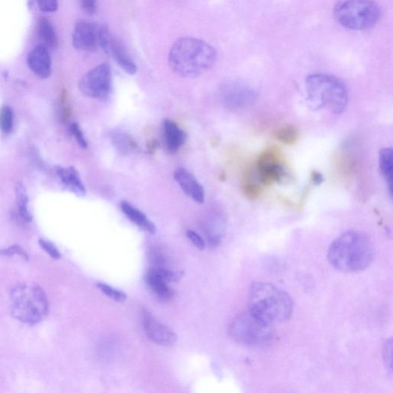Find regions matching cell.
<instances>
[{
    "label": "cell",
    "instance_id": "5",
    "mask_svg": "<svg viewBox=\"0 0 393 393\" xmlns=\"http://www.w3.org/2000/svg\"><path fill=\"white\" fill-rule=\"evenodd\" d=\"M10 309L13 318L27 325L42 321L49 311V302L44 290L34 283H20L12 289Z\"/></svg>",
    "mask_w": 393,
    "mask_h": 393
},
{
    "label": "cell",
    "instance_id": "7",
    "mask_svg": "<svg viewBox=\"0 0 393 393\" xmlns=\"http://www.w3.org/2000/svg\"><path fill=\"white\" fill-rule=\"evenodd\" d=\"M230 334L239 343L254 346L267 343L274 336L273 326L267 325L249 310L233 320Z\"/></svg>",
    "mask_w": 393,
    "mask_h": 393
},
{
    "label": "cell",
    "instance_id": "6",
    "mask_svg": "<svg viewBox=\"0 0 393 393\" xmlns=\"http://www.w3.org/2000/svg\"><path fill=\"white\" fill-rule=\"evenodd\" d=\"M335 18L341 26L353 30L374 27L380 17V10L373 0H345L334 10Z\"/></svg>",
    "mask_w": 393,
    "mask_h": 393
},
{
    "label": "cell",
    "instance_id": "37",
    "mask_svg": "<svg viewBox=\"0 0 393 393\" xmlns=\"http://www.w3.org/2000/svg\"><path fill=\"white\" fill-rule=\"evenodd\" d=\"M156 144L157 142L156 141L151 142L150 144L148 146L149 152L155 151L157 146Z\"/></svg>",
    "mask_w": 393,
    "mask_h": 393
},
{
    "label": "cell",
    "instance_id": "9",
    "mask_svg": "<svg viewBox=\"0 0 393 393\" xmlns=\"http://www.w3.org/2000/svg\"><path fill=\"white\" fill-rule=\"evenodd\" d=\"M255 172L259 182L264 186L283 181L287 170L281 151L272 147L261 152L256 161Z\"/></svg>",
    "mask_w": 393,
    "mask_h": 393
},
{
    "label": "cell",
    "instance_id": "28",
    "mask_svg": "<svg viewBox=\"0 0 393 393\" xmlns=\"http://www.w3.org/2000/svg\"><path fill=\"white\" fill-rule=\"evenodd\" d=\"M158 276L165 281L178 282L181 279L183 273L181 272H175L167 267H151Z\"/></svg>",
    "mask_w": 393,
    "mask_h": 393
},
{
    "label": "cell",
    "instance_id": "18",
    "mask_svg": "<svg viewBox=\"0 0 393 393\" xmlns=\"http://www.w3.org/2000/svg\"><path fill=\"white\" fill-rule=\"evenodd\" d=\"M56 171L61 184L66 188L79 196L87 195L86 188H84L80 175L75 170V168L73 167H57Z\"/></svg>",
    "mask_w": 393,
    "mask_h": 393
},
{
    "label": "cell",
    "instance_id": "30",
    "mask_svg": "<svg viewBox=\"0 0 393 393\" xmlns=\"http://www.w3.org/2000/svg\"><path fill=\"white\" fill-rule=\"evenodd\" d=\"M71 130L73 135L75 138L77 142H78L79 145L82 149H87L88 148V143L84 138L83 133L78 124L76 123H73L71 126Z\"/></svg>",
    "mask_w": 393,
    "mask_h": 393
},
{
    "label": "cell",
    "instance_id": "13",
    "mask_svg": "<svg viewBox=\"0 0 393 393\" xmlns=\"http://www.w3.org/2000/svg\"><path fill=\"white\" fill-rule=\"evenodd\" d=\"M174 179L187 196L195 202L202 205L205 202V190L195 177L186 168L177 169Z\"/></svg>",
    "mask_w": 393,
    "mask_h": 393
},
{
    "label": "cell",
    "instance_id": "21",
    "mask_svg": "<svg viewBox=\"0 0 393 393\" xmlns=\"http://www.w3.org/2000/svg\"><path fill=\"white\" fill-rule=\"evenodd\" d=\"M114 147L122 156H129L138 149V144L129 134L119 130H114L110 134Z\"/></svg>",
    "mask_w": 393,
    "mask_h": 393
},
{
    "label": "cell",
    "instance_id": "1",
    "mask_svg": "<svg viewBox=\"0 0 393 393\" xmlns=\"http://www.w3.org/2000/svg\"><path fill=\"white\" fill-rule=\"evenodd\" d=\"M212 45L197 38H181L168 53V65L183 78H196L209 71L217 61Z\"/></svg>",
    "mask_w": 393,
    "mask_h": 393
},
{
    "label": "cell",
    "instance_id": "32",
    "mask_svg": "<svg viewBox=\"0 0 393 393\" xmlns=\"http://www.w3.org/2000/svg\"><path fill=\"white\" fill-rule=\"evenodd\" d=\"M40 10L45 13H53L58 9V0H37Z\"/></svg>",
    "mask_w": 393,
    "mask_h": 393
},
{
    "label": "cell",
    "instance_id": "4",
    "mask_svg": "<svg viewBox=\"0 0 393 393\" xmlns=\"http://www.w3.org/2000/svg\"><path fill=\"white\" fill-rule=\"evenodd\" d=\"M306 91L308 101L316 110L341 114L348 107V89L336 76L322 73L311 75L306 80Z\"/></svg>",
    "mask_w": 393,
    "mask_h": 393
},
{
    "label": "cell",
    "instance_id": "17",
    "mask_svg": "<svg viewBox=\"0 0 393 393\" xmlns=\"http://www.w3.org/2000/svg\"><path fill=\"white\" fill-rule=\"evenodd\" d=\"M225 220L220 214L210 216L204 223L203 232L207 241L212 246H218L225 234Z\"/></svg>",
    "mask_w": 393,
    "mask_h": 393
},
{
    "label": "cell",
    "instance_id": "2",
    "mask_svg": "<svg viewBox=\"0 0 393 393\" xmlns=\"http://www.w3.org/2000/svg\"><path fill=\"white\" fill-rule=\"evenodd\" d=\"M374 250L369 237L359 231L350 230L331 244L327 258L331 266L346 273L364 271L372 263Z\"/></svg>",
    "mask_w": 393,
    "mask_h": 393
},
{
    "label": "cell",
    "instance_id": "36",
    "mask_svg": "<svg viewBox=\"0 0 393 393\" xmlns=\"http://www.w3.org/2000/svg\"><path fill=\"white\" fill-rule=\"evenodd\" d=\"M311 178L315 186H319V184L325 181V179H323L322 174L318 171H313L311 175Z\"/></svg>",
    "mask_w": 393,
    "mask_h": 393
},
{
    "label": "cell",
    "instance_id": "25",
    "mask_svg": "<svg viewBox=\"0 0 393 393\" xmlns=\"http://www.w3.org/2000/svg\"><path fill=\"white\" fill-rule=\"evenodd\" d=\"M15 197H17L18 210L22 219L27 222L32 221V215L29 210V199L26 188L21 183H18L15 186Z\"/></svg>",
    "mask_w": 393,
    "mask_h": 393
},
{
    "label": "cell",
    "instance_id": "33",
    "mask_svg": "<svg viewBox=\"0 0 393 393\" xmlns=\"http://www.w3.org/2000/svg\"><path fill=\"white\" fill-rule=\"evenodd\" d=\"M187 236L190 239V241L193 243L197 249L200 250H204L205 248V242L202 237L198 234L195 232L194 230H188L187 231Z\"/></svg>",
    "mask_w": 393,
    "mask_h": 393
},
{
    "label": "cell",
    "instance_id": "29",
    "mask_svg": "<svg viewBox=\"0 0 393 393\" xmlns=\"http://www.w3.org/2000/svg\"><path fill=\"white\" fill-rule=\"evenodd\" d=\"M96 286L100 290L103 292L106 296L115 300V302H124L127 298L125 292L114 289L110 287V285L103 283H98Z\"/></svg>",
    "mask_w": 393,
    "mask_h": 393
},
{
    "label": "cell",
    "instance_id": "31",
    "mask_svg": "<svg viewBox=\"0 0 393 393\" xmlns=\"http://www.w3.org/2000/svg\"><path fill=\"white\" fill-rule=\"evenodd\" d=\"M40 245L41 248L53 259H59L61 258V254L57 249V246L50 242L40 240Z\"/></svg>",
    "mask_w": 393,
    "mask_h": 393
},
{
    "label": "cell",
    "instance_id": "27",
    "mask_svg": "<svg viewBox=\"0 0 393 393\" xmlns=\"http://www.w3.org/2000/svg\"><path fill=\"white\" fill-rule=\"evenodd\" d=\"M14 115L10 106L4 105L0 110V129L5 134H10L13 127Z\"/></svg>",
    "mask_w": 393,
    "mask_h": 393
},
{
    "label": "cell",
    "instance_id": "19",
    "mask_svg": "<svg viewBox=\"0 0 393 393\" xmlns=\"http://www.w3.org/2000/svg\"><path fill=\"white\" fill-rule=\"evenodd\" d=\"M120 207L121 212L136 226L150 235H155L156 233L155 225L140 210L137 209L136 207L127 202H121Z\"/></svg>",
    "mask_w": 393,
    "mask_h": 393
},
{
    "label": "cell",
    "instance_id": "11",
    "mask_svg": "<svg viewBox=\"0 0 393 393\" xmlns=\"http://www.w3.org/2000/svg\"><path fill=\"white\" fill-rule=\"evenodd\" d=\"M142 322L146 334L151 341L158 345L173 346L178 340V336L172 329L159 322L149 311L142 312Z\"/></svg>",
    "mask_w": 393,
    "mask_h": 393
},
{
    "label": "cell",
    "instance_id": "26",
    "mask_svg": "<svg viewBox=\"0 0 393 393\" xmlns=\"http://www.w3.org/2000/svg\"><path fill=\"white\" fill-rule=\"evenodd\" d=\"M249 175V176H246L243 184L242 188L244 193L249 199H257L261 195L262 192H263L262 184L254 179L253 175L250 173Z\"/></svg>",
    "mask_w": 393,
    "mask_h": 393
},
{
    "label": "cell",
    "instance_id": "22",
    "mask_svg": "<svg viewBox=\"0 0 393 393\" xmlns=\"http://www.w3.org/2000/svg\"><path fill=\"white\" fill-rule=\"evenodd\" d=\"M38 36L40 41L46 48L54 49L58 45L57 36L51 24L46 18H40L38 21Z\"/></svg>",
    "mask_w": 393,
    "mask_h": 393
},
{
    "label": "cell",
    "instance_id": "20",
    "mask_svg": "<svg viewBox=\"0 0 393 393\" xmlns=\"http://www.w3.org/2000/svg\"><path fill=\"white\" fill-rule=\"evenodd\" d=\"M146 283L154 292L161 299L170 300L174 297L173 290L168 286V282L161 279L151 268L145 275Z\"/></svg>",
    "mask_w": 393,
    "mask_h": 393
},
{
    "label": "cell",
    "instance_id": "8",
    "mask_svg": "<svg viewBox=\"0 0 393 393\" xmlns=\"http://www.w3.org/2000/svg\"><path fill=\"white\" fill-rule=\"evenodd\" d=\"M82 94L88 98L106 100L112 89V73L107 64H100L84 74L79 83Z\"/></svg>",
    "mask_w": 393,
    "mask_h": 393
},
{
    "label": "cell",
    "instance_id": "10",
    "mask_svg": "<svg viewBox=\"0 0 393 393\" xmlns=\"http://www.w3.org/2000/svg\"><path fill=\"white\" fill-rule=\"evenodd\" d=\"M221 102L229 110H238L250 105L257 98L255 90L241 82H229L220 89Z\"/></svg>",
    "mask_w": 393,
    "mask_h": 393
},
{
    "label": "cell",
    "instance_id": "3",
    "mask_svg": "<svg viewBox=\"0 0 393 393\" xmlns=\"http://www.w3.org/2000/svg\"><path fill=\"white\" fill-rule=\"evenodd\" d=\"M249 311L274 327L290 318L292 302L288 292L274 284L257 282L250 289Z\"/></svg>",
    "mask_w": 393,
    "mask_h": 393
},
{
    "label": "cell",
    "instance_id": "23",
    "mask_svg": "<svg viewBox=\"0 0 393 393\" xmlns=\"http://www.w3.org/2000/svg\"><path fill=\"white\" fill-rule=\"evenodd\" d=\"M379 166L383 179L387 183L390 195H392V150L384 148L380 150L379 155Z\"/></svg>",
    "mask_w": 393,
    "mask_h": 393
},
{
    "label": "cell",
    "instance_id": "34",
    "mask_svg": "<svg viewBox=\"0 0 393 393\" xmlns=\"http://www.w3.org/2000/svg\"><path fill=\"white\" fill-rule=\"evenodd\" d=\"M392 340L390 339L384 345L383 358L385 364H387V367L390 371H392Z\"/></svg>",
    "mask_w": 393,
    "mask_h": 393
},
{
    "label": "cell",
    "instance_id": "16",
    "mask_svg": "<svg viewBox=\"0 0 393 393\" xmlns=\"http://www.w3.org/2000/svg\"><path fill=\"white\" fill-rule=\"evenodd\" d=\"M107 55L112 56L117 64L129 75H135L138 71L135 61L121 43L112 36Z\"/></svg>",
    "mask_w": 393,
    "mask_h": 393
},
{
    "label": "cell",
    "instance_id": "15",
    "mask_svg": "<svg viewBox=\"0 0 393 393\" xmlns=\"http://www.w3.org/2000/svg\"><path fill=\"white\" fill-rule=\"evenodd\" d=\"M163 133L166 149L171 155L178 152L187 140L186 133L170 119L164 121Z\"/></svg>",
    "mask_w": 393,
    "mask_h": 393
},
{
    "label": "cell",
    "instance_id": "12",
    "mask_svg": "<svg viewBox=\"0 0 393 393\" xmlns=\"http://www.w3.org/2000/svg\"><path fill=\"white\" fill-rule=\"evenodd\" d=\"M98 28L89 22L82 21L75 27L73 43L76 50L92 52L98 45Z\"/></svg>",
    "mask_w": 393,
    "mask_h": 393
},
{
    "label": "cell",
    "instance_id": "14",
    "mask_svg": "<svg viewBox=\"0 0 393 393\" xmlns=\"http://www.w3.org/2000/svg\"><path fill=\"white\" fill-rule=\"evenodd\" d=\"M28 66L31 71L42 80L47 79L52 73V61L48 49L38 45L29 54Z\"/></svg>",
    "mask_w": 393,
    "mask_h": 393
},
{
    "label": "cell",
    "instance_id": "35",
    "mask_svg": "<svg viewBox=\"0 0 393 393\" xmlns=\"http://www.w3.org/2000/svg\"><path fill=\"white\" fill-rule=\"evenodd\" d=\"M82 9L88 14H94L96 11L97 0H79Z\"/></svg>",
    "mask_w": 393,
    "mask_h": 393
},
{
    "label": "cell",
    "instance_id": "24",
    "mask_svg": "<svg viewBox=\"0 0 393 393\" xmlns=\"http://www.w3.org/2000/svg\"><path fill=\"white\" fill-rule=\"evenodd\" d=\"M275 137L280 142L286 145H294L299 140L298 128L292 125H284L276 130Z\"/></svg>",
    "mask_w": 393,
    "mask_h": 393
}]
</instances>
